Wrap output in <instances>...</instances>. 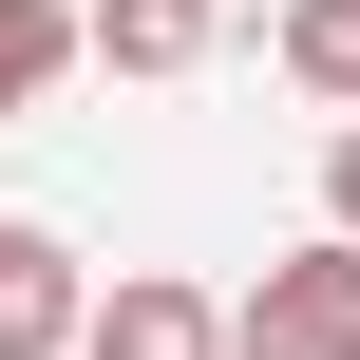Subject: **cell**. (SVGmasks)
Wrapping results in <instances>:
<instances>
[{"label":"cell","mask_w":360,"mask_h":360,"mask_svg":"<svg viewBox=\"0 0 360 360\" xmlns=\"http://www.w3.org/2000/svg\"><path fill=\"white\" fill-rule=\"evenodd\" d=\"M266 57H285V95H323V114L360 133V0H285V19H266Z\"/></svg>","instance_id":"obj_5"},{"label":"cell","mask_w":360,"mask_h":360,"mask_svg":"<svg viewBox=\"0 0 360 360\" xmlns=\"http://www.w3.org/2000/svg\"><path fill=\"white\" fill-rule=\"evenodd\" d=\"M228 360H360V247H285L228 304Z\"/></svg>","instance_id":"obj_1"},{"label":"cell","mask_w":360,"mask_h":360,"mask_svg":"<svg viewBox=\"0 0 360 360\" xmlns=\"http://www.w3.org/2000/svg\"><path fill=\"white\" fill-rule=\"evenodd\" d=\"M76 360H228V304H209L190 266H114L95 323H76Z\"/></svg>","instance_id":"obj_2"},{"label":"cell","mask_w":360,"mask_h":360,"mask_svg":"<svg viewBox=\"0 0 360 360\" xmlns=\"http://www.w3.org/2000/svg\"><path fill=\"white\" fill-rule=\"evenodd\" d=\"M76 76V0H0V114H38Z\"/></svg>","instance_id":"obj_6"},{"label":"cell","mask_w":360,"mask_h":360,"mask_svg":"<svg viewBox=\"0 0 360 360\" xmlns=\"http://www.w3.org/2000/svg\"><path fill=\"white\" fill-rule=\"evenodd\" d=\"M228 38V0H76V57H114V76H190Z\"/></svg>","instance_id":"obj_4"},{"label":"cell","mask_w":360,"mask_h":360,"mask_svg":"<svg viewBox=\"0 0 360 360\" xmlns=\"http://www.w3.org/2000/svg\"><path fill=\"white\" fill-rule=\"evenodd\" d=\"M76 323H95V266L0 209V360H76Z\"/></svg>","instance_id":"obj_3"},{"label":"cell","mask_w":360,"mask_h":360,"mask_svg":"<svg viewBox=\"0 0 360 360\" xmlns=\"http://www.w3.org/2000/svg\"><path fill=\"white\" fill-rule=\"evenodd\" d=\"M323 247H360V133H323Z\"/></svg>","instance_id":"obj_7"}]
</instances>
